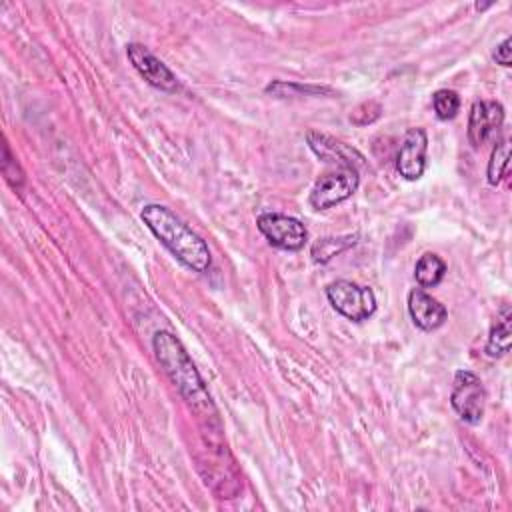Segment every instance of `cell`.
Instances as JSON below:
<instances>
[{
	"instance_id": "obj_1",
	"label": "cell",
	"mask_w": 512,
	"mask_h": 512,
	"mask_svg": "<svg viewBox=\"0 0 512 512\" xmlns=\"http://www.w3.org/2000/svg\"><path fill=\"white\" fill-rule=\"evenodd\" d=\"M140 218L150 228V232L190 270L206 272L210 268L212 256L208 244L184 224L172 210L162 204H146Z\"/></svg>"
},
{
	"instance_id": "obj_2",
	"label": "cell",
	"mask_w": 512,
	"mask_h": 512,
	"mask_svg": "<svg viewBox=\"0 0 512 512\" xmlns=\"http://www.w3.org/2000/svg\"><path fill=\"white\" fill-rule=\"evenodd\" d=\"M154 352L158 362L164 366L166 374L170 376V380L176 384V388L180 390V394L194 406V408H210V396L206 392V386L198 374V370L194 368L188 352L184 350V346L180 344V340L166 332L160 330L154 334Z\"/></svg>"
},
{
	"instance_id": "obj_3",
	"label": "cell",
	"mask_w": 512,
	"mask_h": 512,
	"mask_svg": "<svg viewBox=\"0 0 512 512\" xmlns=\"http://www.w3.org/2000/svg\"><path fill=\"white\" fill-rule=\"evenodd\" d=\"M326 296L336 312H340L344 318L354 322H362L370 318L376 310L374 292L350 280H336L328 284Z\"/></svg>"
},
{
	"instance_id": "obj_4",
	"label": "cell",
	"mask_w": 512,
	"mask_h": 512,
	"mask_svg": "<svg viewBox=\"0 0 512 512\" xmlns=\"http://www.w3.org/2000/svg\"><path fill=\"white\" fill-rule=\"evenodd\" d=\"M450 404L456 414L468 422L478 424L484 416L486 408V390L482 380L468 370H460L454 376V388L450 394Z\"/></svg>"
},
{
	"instance_id": "obj_5",
	"label": "cell",
	"mask_w": 512,
	"mask_h": 512,
	"mask_svg": "<svg viewBox=\"0 0 512 512\" xmlns=\"http://www.w3.org/2000/svg\"><path fill=\"white\" fill-rule=\"evenodd\" d=\"M358 182L360 178L356 168H338L334 172L322 174L310 192L312 208L326 210L344 202L356 192Z\"/></svg>"
},
{
	"instance_id": "obj_6",
	"label": "cell",
	"mask_w": 512,
	"mask_h": 512,
	"mask_svg": "<svg viewBox=\"0 0 512 512\" xmlns=\"http://www.w3.org/2000/svg\"><path fill=\"white\" fill-rule=\"evenodd\" d=\"M258 230L268 238V242L282 250H300L308 240L306 226L286 214H262L258 216Z\"/></svg>"
},
{
	"instance_id": "obj_7",
	"label": "cell",
	"mask_w": 512,
	"mask_h": 512,
	"mask_svg": "<svg viewBox=\"0 0 512 512\" xmlns=\"http://www.w3.org/2000/svg\"><path fill=\"white\" fill-rule=\"evenodd\" d=\"M126 54L132 62V66L136 68V72L154 88H160L164 92H176L178 90V80L172 74V70L160 62L146 46L142 44H128L126 46Z\"/></svg>"
},
{
	"instance_id": "obj_8",
	"label": "cell",
	"mask_w": 512,
	"mask_h": 512,
	"mask_svg": "<svg viewBox=\"0 0 512 512\" xmlns=\"http://www.w3.org/2000/svg\"><path fill=\"white\" fill-rule=\"evenodd\" d=\"M428 136L424 128H410L396 154V170L406 180H418L426 168Z\"/></svg>"
},
{
	"instance_id": "obj_9",
	"label": "cell",
	"mask_w": 512,
	"mask_h": 512,
	"mask_svg": "<svg viewBox=\"0 0 512 512\" xmlns=\"http://www.w3.org/2000/svg\"><path fill=\"white\" fill-rule=\"evenodd\" d=\"M504 122V106L496 100H476L468 116V138L474 148L482 146Z\"/></svg>"
},
{
	"instance_id": "obj_10",
	"label": "cell",
	"mask_w": 512,
	"mask_h": 512,
	"mask_svg": "<svg viewBox=\"0 0 512 512\" xmlns=\"http://www.w3.org/2000/svg\"><path fill=\"white\" fill-rule=\"evenodd\" d=\"M408 312L412 322L426 332L440 328L448 316L444 304L426 294L422 288H414L408 294Z\"/></svg>"
},
{
	"instance_id": "obj_11",
	"label": "cell",
	"mask_w": 512,
	"mask_h": 512,
	"mask_svg": "<svg viewBox=\"0 0 512 512\" xmlns=\"http://www.w3.org/2000/svg\"><path fill=\"white\" fill-rule=\"evenodd\" d=\"M308 144L314 150V154L324 160L338 164V168H356L364 162L362 154H358L354 148L318 132H308Z\"/></svg>"
},
{
	"instance_id": "obj_12",
	"label": "cell",
	"mask_w": 512,
	"mask_h": 512,
	"mask_svg": "<svg viewBox=\"0 0 512 512\" xmlns=\"http://www.w3.org/2000/svg\"><path fill=\"white\" fill-rule=\"evenodd\" d=\"M510 338H512V314L510 306H504L500 316L496 318V324L490 330L488 342H486V354L490 358H500L510 350Z\"/></svg>"
},
{
	"instance_id": "obj_13",
	"label": "cell",
	"mask_w": 512,
	"mask_h": 512,
	"mask_svg": "<svg viewBox=\"0 0 512 512\" xmlns=\"http://www.w3.org/2000/svg\"><path fill=\"white\" fill-rule=\"evenodd\" d=\"M446 274V264L444 260L434 254V252H426L418 258L416 266H414V278L420 286L424 288H432V286H438L442 282Z\"/></svg>"
},
{
	"instance_id": "obj_14",
	"label": "cell",
	"mask_w": 512,
	"mask_h": 512,
	"mask_svg": "<svg viewBox=\"0 0 512 512\" xmlns=\"http://www.w3.org/2000/svg\"><path fill=\"white\" fill-rule=\"evenodd\" d=\"M508 162H510V138H500L492 150L490 162H488V182L498 184L506 172H508Z\"/></svg>"
},
{
	"instance_id": "obj_15",
	"label": "cell",
	"mask_w": 512,
	"mask_h": 512,
	"mask_svg": "<svg viewBox=\"0 0 512 512\" xmlns=\"http://www.w3.org/2000/svg\"><path fill=\"white\" fill-rule=\"evenodd\" d=\"M356 236H344V238H322L318 242H314L312 246V256L316 262H328L334 256H338L340 252L348 250L350 246L356 244Z\"/></svg>"
},
{
	"instance_id": "obj_16",
	"label": "cell",
	"mask_w": 512,
	"mask_h": 512,
	"mask_svg": "<svg viewBox=\"0 0 512 512\" xmlns=\"http://www.w3.org/2000/svg\"><path fill=\"white\" fill-rule=\"evenodd\" d=\"M432 104L440 120H452L460 110V96L454 90H436L432 96Z\"/></svg>"
},
{
	"instance_id": "obj_17",
	"label": "cell",
	"mask_w": 512,
	"mask_h": 512,
	"mask_svg": "<svg viewBox=\"0 0 512 512\" xmlns=\"http://www.w3.org/2000/svg\"><path fill=\"white\" fill-rule=\"evenodd\" d=\"M512 46V38L510 36H506L498 46H496V50H494V60L500 64V66H510V62H512V58H510V48Z\"/></svg>"
}]
</instances>
